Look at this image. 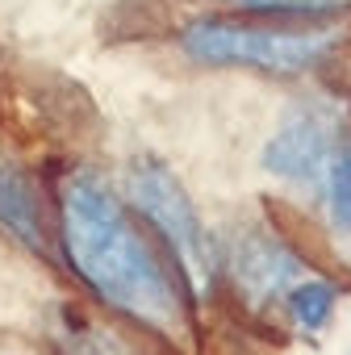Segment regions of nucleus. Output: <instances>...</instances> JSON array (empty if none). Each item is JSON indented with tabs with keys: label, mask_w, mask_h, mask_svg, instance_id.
Wrapping results in <instances>:
<instances>
[{
	"label": "nucleus",
	"mask_w": 351,
	"mask_h": 355,
	"mask_svg": "<svg viewBox=\"0 0 351 355\" xmlns=\"http://www.w3.org/2000/svg\"><path fill=\"white\" fill-rule=\"evenodd\" d=\"M126 189H130L134 205L151 218V226L171 243L180 268L193 280H209L214 276V247H209V234H205V222H201L193 197L176 180V171L155 155H138L126 167Z\"/></svg>",
	"instance_id": "obj_3"
},
{
	"label": "nucleus",
	"mask_w": 351,
	"mask_h": 355,
	"mask_svg": "<svg viewBox=\"0 0 351 355\" xmlns=\"http://www.w3.org/2000/svg\"><path fill=\"white\" fill-rule=\"evenodd\" d=\"M0 226L13 230L34 251H46V218H42L38 184L5 155H0Z\"/></svg>",
	"instance_id": "obj_6"
},
{
	"label": "nucleus",
	"mask_w": 351,
	"mask_h": 355,
	"mask_svg": "<svg viewBox=\"0 0 351 355\" xmlns=\"http://www.w3.org/2000/svg\"><path fill=\"white\" fill-rule=\"evenodd\" d=\"M334 150V130L322 113H293L264 146V167L289 184H314L322 180L326 159Z\"/></svg>",
	"instance_id": "obj_4"
},
{
	"label": "nucleus",
	"mask_w": 351,
	"mask_h": 355,
	"mask_svg": "<svg viewBox=\"0 0 351 355\" xmlns=\"http://www.w3.org/2000/svg\"><path fill=\"white\" fill-rule=\"evenodd\" d=\"M297 272H301V259L289 255V247L268 239V234H251L234 251V276H239V284L251 301H268V297L289 293Z\"/></svg>",
	"instance_id": "obj_5"
},
{
	"label": "nucleus",
	"mask_w": 351,
	"mask_h": 355,
	"mask_svg": "<svg viewBox=\"0 0 351 355\" xmlns=\"http://www.w3.org/2000/svg\"><path fill=\"white\" fill-rule=\"evenodd\" d=\"M234 9L247 13H284V17H314V13H339V0H230Z\"/></svg>",
	"instance_id": "obj_9"
},
{
	"label": "nucleus",
	"mask_w": 351,
	"mask_h": 355,
	"mask_svg": "<svg viewBox=\"0 0 351 355\" xmlns=\"http://www.w3.org/2000/svg\"><path fill=\"white\" fill-rule=\"evenodd\" d=\"M339 46L334 30H280L255 21L201 17L185 30V51L209 67H255L272 76H297L318 67Z\"/></svg>",
	"instance_id": "obj_2"
},
{
	"label": "nucleus",
	"mask_w": 351,
	"mask_h": 355,
	"mask_svg": "<svg viewBox=\"0 0 351 355\" xmlns=\"http://www.w3.org/2000/svg\"><path fill=\"white\" fill-rule=\"evenodd\" d=\"M326 209H330V222L351 234V146H334L330 159H326Z\"/></svg>",
	"instance_id": "obj_8"
},
{
	"label": "nucleus",
	"mask_w": 351,
	"mask_h": 355,
	"mask_svg": "<svg viewBox=\"0 0 351 355\" xmlns=\"http://www.w3.org/2000/svg\"><path fill=\"white\" fill-rule=\"evenodd\" d=\"M59 230L67 263L105 305L155 330H171L180 322V288L167 263L134 226L121 197L96 175H76L63 189Z\"/></svg>",
	"instance_id": "obj_1"
},
{
	"label": "nucleus",
	"mask_w": 351,
	"mask_h": 355,
	"mask_svg": "<svg viewBox=\"0 0 351 355\" xmlns=\"http://www.w3.org/2000/svg\"><path fill=\"white\" fill-rule=\"evenodd\" d=\"M334 305H339V288H334V280H326V276L297 280V284H289V293H284L289 322L301 326V330H309V334H318V330L330 326Z\"/></svg>",
	"instance_id": "obj_7"
}]
</instances>
